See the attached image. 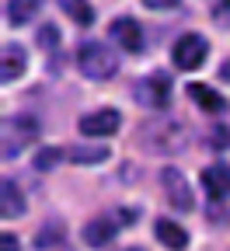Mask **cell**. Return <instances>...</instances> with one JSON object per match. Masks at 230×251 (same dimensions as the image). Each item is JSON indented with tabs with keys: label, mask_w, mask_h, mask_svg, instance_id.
Listing matches in <instances>:
<instances>
[{
	"label": "cell",
	"mask_w": 230,
	"mask_h": 251,
	"mask_svg": "<svg viewBox=\"0 0 230 251\" xmlns=\"http://www.w3.org/2000/svg\"><path fill=\"white\" fill-rule=\"evenodd\" d=\"M77 67L87 80H112L119 74V52L108 46V42H80L77 49Z\"/></svg>",
	"instance_id": "1"
},
{
	"label": "cell",
	"mask_w": 230,
	"mask_h": 251,
	"mask_svg": "<svg viewBox=\"0 0 230 251\" xmlns=\"http://www.w3.org/2000/svg\"><path fill=\"white\" fill-rule=\"evenodd\" d=\"M133 94H136L140 105H147V108H153V112L168 108V105H171V94H175L171 74H168V70H153V74L140 77L136 87H133Z\"/></svg>",
	"instance_id": "2"
},
{
	"label": "cell",
	"mask_w": 230,
	"mask_h": 251,
	"mask_svg": "<svg viewBox=\"0 0 230 251\" xmlns=\"http://www.w3.org/2000/svg\"><path fill=\"white\" fill-rule=\"evenodd\" d=\"M39 140V119H31V115H11L4 119V157H18L25 153L31 143Z\"/></svg>",
	"instance_id": "3"
},
{
	"label": "cell",
	"mask_w": 230,
	"mask_h": 251,
	"mask_svg": "<svg viewBox=\"0 0 230 251\" xmlns=\"http://www.w3.org/2000/svg\"><path fill=\"white\" fill-rule=\"evenodd\" d=\"M185 126L181 122H150L140 133V143H147L153 153H175L185 147Z\"/></svg>",
	"instance_id": "4"
},
{
	"label": "cell",
	"mask_w": 230,
	"mask_h": 251,
	"mask_svg": "<svg viewBox=\"0 0 230 251\" xmlns=\"http://www.w3.org/2000/svg\"><path fill=\"white\" fill-rule=\"evenodd\" d=\"M133 220H136V213H133V209H126V213H102V216H94L91 224L84 227V244H87V248H105V244L119 234V227L133 224Z\"/></svg>",
	"instance_id": "5"
},
{
	"label": "cell",
	"mask_w": 230,
	"mask_h": 251,
	"mask_svg": "<svg viewBox=\"0 0 230 251\" xmlns=\"http://www.w3.org/2000/svg\"><path fill=\"white\" fill-rule=\"evenodd\" d=\"M209 56V42L203 35H195V31H188V35H181L175 46H171V63L178 70H195V67H203Z\"/></svg>",
	"instance_id": "6"
},
{
	"label": "cell",
	"mask_w": 230,
	"mask_h": 251,
	"mask_svg": "<svg viewBox=\"0 0 230 251\" xmlns=\"http://www.w3.org/2000/svg\"><path fill=\"white\" fill-rule=\"evenodd\" d=\"M160 188H164V199H168L175 209H181V213L192 209V188H188V181H185V175L178 168H164L160 171Z\"/></svg>",
	"instance_id": "7"
},
{
	"label": "cell",
	"mask_w": 230,
	"mask_h": 251,
	"mask_svg": "<svg viewBox=\"0 0 230 251\" xmlns=\"http://www.w3.org/2000/svg\"><path fill=\"white\" fill-rule=\"evenodd\" d=\"M77 126H80V133H84V136H112V133H119L122 115H119L115 108H98V112L80 115Z\"/></svg>",
	"instance_id": "8"
},
{
	"label": "cell",
	"mask_w": 230,
	"mask_h": 251,
	"mask_svg": "<svg viewBox=\"0 0 230 251\" xmlns=\"http://www.w3.org/2000/svg\"><path fill=\"white\" fill-rule=\"evenodd\" d=\"M108 39L119 42L126 52H143V28L136 18H115L108 25Z\"/></svg>",
	"instance_id": "9"
},
{
	"label": "cell",
	"mask_w": 230,
	"mask_h": 251,
	"mask_svg": "<svg viewBox=\"0 0 230 251\" xmlns=\"http://www.w3.org/2000/svg\"><path fill=\"white\" fill-rule=\"evenodd\" d=\"M203 192L209 199H216V202L230 196V168L227 164H209L203 171Z\"/></svg>",
	"instance_id": "10"
},
{
	"label": "cell",
	"mask_w": 230,
	"mask_h": 251,
	"mask_svg": "<svg viewBox=\"0 0 230 251\" xmlns=\"http://www.w3.org/2000/svg\"><path fill=\"white\" fill-rule=\"evenodd\" d=\"M25 67H28V52H25V46L7 42V46H4V59H0V80H4V84L18 80V77L25 74Z\"/></svg>",
	"instance_id": "11"
},
{
	"label": "cell",
	"mask_w": 230,
	"mask_h": 251,
	"mask_svg": "<svg viewBox=\"0 0 230 251\" xmlns=\"http://www.w3.org/2000/svg\"><path fill=\"white\" fill-rule=\"evenodd\" d=\"M153 234H157V241L164 248H171V251H185L188 248V230L181 224H175V220H157Z\"/></svg>",
	"instance_id": "12"
},
{
	"label": "cell",
	"mask_w": 230,
	"mask_h": 251,
	"mask_svg": "<svg viewBox=\"0 0 230 251\" xmlns=\"http://www.w3.org/2000/svg\"><path fill=\"white\" fill-rule=\"evenodd\" d=\"M185 91H188V98L199 105L203 112H209V115H223V112H227V98H220L213 87H206V84H188Z\"/></svg>",
	"instance_id": "13"
},
{
	"label": "cell",
	"mask_w": 230,
	"mask_h": 251,
	"mask_svg": "<svg viewBox=\"0 0 230 251\" xmlns=\"http://www.w3.org/2000/svg\"><path fill=\"white\" fill-rule=\"evenodd\" d=\"M0 213L4 216H25V196H21L18 181H11V178L0 181Z\"/></svg>",
	"instance_id": "14"
},
{
	"label": "cell",
	"mask_w": 230,
	"mask_h": 251,
	"mask_svg": "<svg viewBox=\"0 0 230 251\" xmlns=\"http://www.w3.org/2000/svg\"><path fill=\"white\" fill-rule=\"evenodd\" d=\"M108 153L112 150H105V147H70V161L74 164H105Z\"/></svg>",
	"instance_id": "15"
},
{
	"label": "cell",
	"mask_w": 230,
	"mask_h": 251,
	"mask_svg": "<svg viewBox=\"0 0 230 251\" xmlns=\"http://www.w3.org/2000/svg\"><path fill=\"white\" fill-rule=\"evenodd\" d=\"M35 11H39V0H11L7 4V21L11 25H28Z\"/></svg>",
	"instance_id": "16"
},
{
	"label": "cell",
	"mask_w": 230,
	"mask_h": 251,
	"mask_svg": "<svg viewBox=\"0 0 230 251\" xmlns=\"http://www.w3.org/2000/svg\"><path fill=\"white\" fill-rule=\"evenodd\" d=\"M63 4V11H67L80 28H87V25H94V7L87 4V0H59Z\"/></svg>",
	"instance_id": "17"
},
{
	"label": "cell",
	"mask_w": 230,
	"mask_h": 251,
	"mask_svg": "<svg viewBox=\"0 0 230 251\" xmlns=\"http://www.w3.org/2000/svg\"><path fill=\"white\" fill-rule=\"evenodd\" d=\"M63 157H70V150H59V147H42L39 153H35V168L39 171H49V168H56Z\"/></svg>",
	"instance_id": "18"
},
{
	"label": "cell",
	"mask_w": 230,
	"mask_h": 251,
	"mask_svg": "<svg viewBox=\"0 0 230 251\" xmlns=\"http://www.w3.org/2000/svg\"><path fill=\"white\" fill-rule=\"evenodd\" d=\"M63 234H67V227H63L59 220H52V224H49V227L35 237V244H39V248H49L52 241H63Z\"/></svg>",
	"instance_id": "19"
},
{
	"label": "cell",
	"mask_w": 230,
	"mask_h": 251,
	"mask_svg": "<svg viewBox=\"0 0 230 251\" xmlns=\"http://www.w3.org/2000/svg\"><path fill=\"white\" fill-rule=\"evenodd\" d=\"M56 42H59L56 25H42V28H39V46H42V49H56Z\"/></svg>",
	"instance_id": "20"
},
{
	"label": "cell",
	"mask_w": 230,
	"mask_h": 251,
	"mask_svg": "<svg viewBox=\"0 0 230 251\" xmlns=\"http://www.w3.org/2000/svg\"><path fill=\"white\" fill-rule=\"evenodd\" d=\"M178 4H181V0H143V7H150V11H171Z\"/></svg>",
	"instance_id": "21"
},
{
	"label": "cell",
	"mask_w": 230,
	"mask_h": 251,
	"mask_svg": "<svg viewBox=\"0 0 230 251\" xmlns=\"http://www.w3.org/2000/svg\"><path fill=\"white\" fill-rule=\"evenodd\" d=\"M0 251H18V237L14 234H0Z\"/></svg>",
	"instance_id": "22"
},
{
	"label": "cell",
	"mask_w": 230,
	"mask_h": 251,
	"mask_svg": "<svg viewBox=\"0 0 230 251\" xmlns=\"http://www.w3.org/2000/svg\"><path fill=\"white\" fill-rule=\"evenodd\" d=\"M220 80L230 84V59H223V67H220Z\"/></svg>",
	"instance_id": "23"
},
{
	"label": "cell",
	"mask_w": 230,
	"mask_h": 251,
	"mask_svg": "<svg viewBox=\"0 0 230 251\" xmlns=\"http://www.w3.org/2000/svg\"><path fill=\"white\" fill-rule=\"evenodd\" d=\"M213 11H216V14H223V11H230V0H213Z\"/></svg>",
	"instance_id": "24"
},
{
	"label": "cell",
	"mask_w": 230,
	"mask_h": 251,
	"mask_svg": "<svg viewBox=\"0 0 230 251\" xmlns=\"http://www.w3.org/2000/svg\"><path fill=\"white\" fill-rule=\"evenodd\" d=\"M126 251H143V248H126Z\"/></svg>",
	"instance_id": "25"
}]
</instances>
